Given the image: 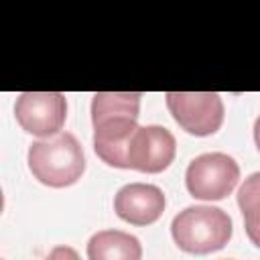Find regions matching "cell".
<instances>
[{"instance_id":"cell-1","label":"cell","mask_w":260,"mask_h":260,"mask_svg":"<svg viewBox=\"0 0 260 260\" xmlns=\"http://www.w3.org/2000/svg\"><path fill=\"white\" fill-rule=\"evenodd\" d=\"M138 91H98L91 100L93 150L110 167L128 169V144L138 130Z\"/></svg>"},{"instance_id":"cell-2","label":"cell","mask_w":260,"mask_h":260,"mask_svg":"<svg viewBox=\"0 0 260 260\" xmlns=\"http://www.w3.org/2000/svg\"><path fill=\"white\" fill-rule=\"evenodd\" d=\"M28 169L43 185L69 187L81 179L85 171V154L71 132H59L30 144Z\"/></svg>"},{"instance_id":"cell-3","label":"cell","mask_w":260,"mask_h":260,"mask_svg":"<svg viewBox=\"0 0 260 260\" xmlns=\"http://www.w3.org/2000/svg\"><path fill=\"white\" fill-rule=\"evenodd\" d=\"M232 217L213 205H191L173 217L171 234L175 244L189 254H211L232 238Z\"/></svg>"},{"instance_id":"cell-4","label":"cell","mask_w":260,"mask_h":260,"mask_svg":"<svg viewBox=\"0 0 260 260\" xmlns=\"http://www.w3.org/2000/svg\"><path fill=\"white\" fill-rule=\"evenodd\" d=\"M240 179V167L225 152H205L195 156L185 171L187 191L195 199L219 201L228 197Z\"/></svg>"},{"instance_id":"cell-5","label":"cell","mask_w":260,"mask_h":260,"mask_svg":"<svg viewBox=\"0 0 260 260\" xmlns=\"http://www.w3.org/2000/svg\"><path fill=\"white\" fill-rule=\"evenodd\" d=\"M167 108L175 122L193 136H209L223 124V102L213 91H169Z\"/></svg>"},{"instance_id":"cell-6","label":"cell","mask_w":260,"mask_h":260,"mask_svg":"<svg viewBox=\"0 0 260 260\" xmlns=\"http://www.w3.org/2000/svg\"><path fill=\"white\" fill-rule=\"evenodd\" d=\"M14 116L28 134L51 138L65 124L67 100L61 91H24L16 98Z\"/></svg>"},{"instance_id":"cell-7","label":"cell","mask_w":260,"mask_h":260,"mask_svg":"<svg viewBox=\"0 0 260 260\" xmlns=\"http://www.w3.org/2000/svg\"><path fill=\"white\" fill-rule=\"evenodd\" d=\"M177 152V140L165 126H138L128 144V169L140 173L165 171Z\"/></svg>"},{"instance_id":"cell-8","label":"cell","mask_w":260,"mask_h":260,"mask_svg":"<svg viewBox=\"0 0 260 260\" xmlns=\"http://www.w3.org/2000/svg\"><path fill=\"white\" fill-rule=\"evenodd\" d=\"M165 193L150 183H128L114 197V211L132 225H150L165 211Z\"/></svg>"},{"instance_id":"cell-9","label":"cell","mask_w":260,"mask_h":260,"mask_svg":"<svg viewBox=\"0 0 260 260\" xmlns=\"http://www.w3.org/2000/svg\"><path fill=\"white\" fill-rule=\"evenodd\" d=\"M140 240L122 230L95 232L87 242V260H140Z\"/></svg>"},{"instance_id":"cell-10","label":"cell","mask_w":260,"mask_h":260,"mask_svg":"<svg viewBox=\"0 0 260 260\" xmlns=\"http://www.w3.org/2000/svg\"><path fill=\"white\" fill-rule=\"evenodd\" d=\"M238 205L244 213L246 228H260V171L244 179L238 189Z\"/></svg>"},{"instance_id":"cell-11","label":"cell","mask_w":260,"mask_h":260,"mask_svg":"<svg viewBox=\"0 0 260 260\" xmlns=\"http://www.w3.org/2000/svg\"><path fill=\"white\" fill-rule=\"evenodd\" d=\"M43 260H81V258L71 246H55L49 252V256L43 258Z\"/></svg>"},{"instance_id":"cell-12","label":"cell","mask_w":260,"mask_h":260,"mask_svg":"<svg viewBox=\"0 0 260 260\" xmlns=\"http://www.w3.org/2000/svg\"><path fill=\"white\" fill-rule=\"evenodd\" d=\"M246 234H248L250 242L260 248V228H246Z\"/></svg>"},{"instance_id":"cell-13","label":"cell","mask_w":260,"mask_h":260,"mask_svg":"<svg viewBox=\"0 0 260 260\" xmlns=\"http://www.w3.org/2000/svg\"><path fill=\"white\" fill-rule=\"evenodd\" d=\"M254 140H256V146H258V150H260V116H258L256 122H254Z\"/></svg>"}]
</instances>
